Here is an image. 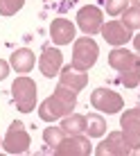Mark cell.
Here are the masks:
<instances>
[{
	"instance_id": "obj_1",
	"label": "cell",
	"mask_w": 140,
	"mask_h": 156,
	"mask_svg": "<svg viewBox=\"0 0 140 156\" xmlns=\"http://www.w3.org/2000/svg\"><path fill=\"white\" fill-rule=\"evenodd\" d=\"M75 106H77V93L59 84L54 88V93L41 102L39 118L43 122H54V120H59V118H63V115H70Z\"/></svg>"
},
{
	"instance_id": "obj_2",
	"label": "cell",
	"mask_w": 140,
	"mask_h": 156,
	"mask_svg": "<svg viewBox=\"0 0 140 156\" xmlns=\"http://www.w3.org/2000/svg\"><path fill=\"white\" fill-rule=\"evenodd\" d=\"M12 98H14L20 113L34 111V106H36V84H34V79H30L27 75L16 77V82L12 84Z\"/></svg>"
},
{
	"instance_id": "obj_3",
	"label": "cell",
	"mask_w": 140,
	"mask_h": 156,
	"mask_svg": "<svg viewBox=\"0 0 140 156\" xmlns=\"http://www.w3.org/2000/svg\"><path fill=\"white\" fill-rule=\"evenodd\" d=\"M100 57V48L90 36H82V39L75 41L72 45V63L70 66L77 68V70H88V68L95 66Z\"/></svg>"
},
{
	"instance_id": "obj_4",
	"label": "cell",
	"mask_w": 140,
	"mask_h": 156,
	"mask_svg": "<svg viewBox=\"0 0 140 156\" xmlns=\"http://www.w3.org/2000/svg\"><path fill=\"white\" fill-rule=\"evenodd\" d=\"M30 145H32V138H30L25 125L20 120L12 122V127L7 129V133L2 138V149L7 154H25L30 149Z\"/></svg>"
},
{
	"instance_id": "obj_5",
	"label": "cell",
	"mask_w": 140,
	"mask_h": 156,
	"mask_svg": "<svg viewBox=\"0 0 140 156\" xmlns=\"http://www.w3.org/2000/svg\"><path fill=\"white\" fill-rule=\"evenodd\" d=\"M120 127H122V136H124V140L131 147V154H133L136 149H140V106L127 109L122 113Z\"/></svg>"
},
{
	"instance_id": "obj_6",
	"label": "cell",
	"mask_w": 140,
	"mask_h": 156,
	"mask_svg": "<svg viewBox=\"0 0 140 156\" xmlns=\"http://www.w3.org/2000/svg\"><path fill=\"white\" fill-rule=\"evenodd\" d=\"M90 104H93V109L102 111V113H117L120 109H124L122 95L109 88H95L90 93Z\"/></svg>"
},
{
	"instance_id": "obj_7",
	"label": "cell",
	"mask_w": 140,
	"mask_h": 156,
	"mask_svg": "<svg viewBox=\"0 0 140 156\" xmlns=\"http://www.w3.org/2000/svg\"><path fill=\"white\" fill-rule=\"evenodd\" d=\"M102 20H104V14H102L100 7L95 5H84L82 9L77 12V25L82 27V32L86 36H93L102 30Z\"/></svg>"
},
{
	"instance_id": "obj_8",
	"label": "cell",
	"mask_w": 140,
	"mask_h": 156,
	"mask_svg": "<svg viewBox=\"0 0 140 156\" xmlns=\"http://www.w3.org/2000/svg\"><path fill=\"white\" fill-rule=\"evenodd\" d=\"M57 156H88L93 152V147H90V140L82 133H75V136H66L63 138L61 145H57L54 149H52Z\"/></svg>"
},
{
	"instance_id": "obj_9",
	"label": "cell",
	"mask_w": 140,
	"mask_h": 156,
	"mask_svg": "<svg viewBox=\"0 0 140 156\" xmlns=\"http://www.w3.org/2000/svg\"><path fill=\"white\" fill-rule=\"evenodd\" d=\"M95 154L97 156H129L131 154V147L127 145L122 131H111L106 136V140H102L95 147Z\"/></svg>"
},
{
	"instance_id": "obj_10",
	"label": "cell",
	"mask_w": 140,
	"mask_h": 156,
	"mask_svg": "<svg viewBox=\"0 0 140 156\" xmlns=\"http://www.w3.org/2000/svg\"><path fill=\"white\" fill-rule=\"evenodd\" d=\"M100 32H102V36L106 39V43H111V45H115V48H122L124 43H129L133 39L131 30H129L122 20H109L106 25H102Z\"/></svg>"
},
{
	"instance_id": "obj_11",
	"label": "cell",
	"mask_w": 140,
	"mask_h": 156,
	"mask_svg": "<svg viewBox=\"0 0 140 156\" xmlns=\"http://www.w3.org/2000/svg\"><path fill=\"white\" fill-rule=\"evenodd\" d=\"M61 66H63V55L59 48H45L43 55L39 59V68L45 77H54V75L61 73Z\"/></svg>"
},
{
	"instance_id": "obj_12",
	"label": "cell",
	"mask_w": 140,
	"mask_h": 156,
	"mask_svg": "<svg viewBox=\"0 0 140 156\" xmlns=\"http://www.w3.org/2000/svg\"><path fill=\"white\" fill-rule=\"evenodd\" d=\"M59 84L70 88V90H75V93H79V90H84L86 84H88V73L77 70V68H72V66H66L59 73Z\"/></svg>"
},
{
	"instance_id": "obj_13",
	"label": "cell",
	"mask_w": 140,
	"mask_h": 156,
	"mask_svg": "<svg viewBox=\"0 0 140 156\" xmlns=\"http://www.w3.org/2000/svg\"><path fill=\"white\" fill-rule=\"evenodd\" d=\"M50 36L57 45H68L75 39V25L68 18H54L50 25Z\"/></svg>"
},
{
	"instance_id": "obj_14",
	"label": "cell",
	"mask_w": 140,
	"mask_h": 156,
	"mask_svg": "<svg viewBox=\"0 0 140 156\" xmlns=\"http://www.w3.org/2000/svg\"><path fill=\"white\" fill-rule=\"evenodd\" d=\"M138 59H140V55H133V52H129L127 48H113L109 52V66L113 70L122 73V70H127V68H131Z\"/></svg>"
},
{
	"instance_id": "obj_15",
	"label": "cell",
	"mask_w": 140,
	"mask_h": 156,
	"mask_svg": "<svg viewBox=\"0 0 140 156\" xmlns=\"http://www.w3.org/2000/svg\"><path fill=\"white\" fill-rule=\"evenodd\" d=\"M9 66H12L16 73H30L32 68H34V52L27 50V48L14 50L12 59H9Z\"/></svg>"
},
{
	"instance_id": "obj_16",
	"label": "cell",
	"mask_w": 140,
	"mask_h": 156,
	"mask_svg": "<svg viewBox=\"0 0 140 156\" xmlns=\"http://www.w3.org/2000/svg\"><path fill=\"white\" fill-rule=\"evenodd\" d=\"M61 127H63V131H66L68 136H75V133H84V131H86V115H82V113L63 115Z\"/></svg>"
},
{
	"instance_id": "obj_17",
	"label": "cell",
	"mask_w": 140,
	"mask_h": 156,
	"mask_svg": "<svg viewBox=\"0 0 140 156\" xmlns=\"http://www.w3.org/2000/svg\"><path fill=\"white\" fill-rule=\"evenodd\" d=\"M86 133H88V138H102L106 133V120L97 113H88L86 115Z\"/></svg>"
},
{
	"instance_id": "obj_18",
	"label": "cell",
	"mask_w": 140,
	"mask_h": 156,
	"mask_svg": "<svg viewBox=\"0 0 140 156\" xmlns=\"http://www.w3.org/2000/svg\"><path fill=\"white\" fill-rule=\"evenodd\" d=\"M117 82H120L124 88H136L140 84V59L136 63H133L131 68H127V70L120 73V77H117Z\"/></svg>"
},
{
	"instance_id": "obj_19",
	"label": "cell",
	"mask_w": 140,
	"mask_h": 156,
	"mask_svg": "<svg viewBox=\"0 0 140 156\" xmlns=\"http://www.w3.org/2000/svg\"><path fill=\"white\" fill-rule=\"evenodd\" d=\"M66 136H68V133L63 131V127H47L45 131H43V140H45V145L50 149H54L57 145H61Z\"/></svg>"
},
{
	"instance_id": "obj_20",
	"label": "cell",
	"mask_w": 140,
	"mask_h": 156,
	"mask_svg": "<svg viewBox=\"0 0 140 156\" xmlns=\"http://www.w3.org/2000/svg\"><path fill=\"white\" fill-rule=\"evenodd\" d=\"M122 23L127 25L129 30H140V7L131 5L122 12Z\"/></svg>"
},
{
	"instance_id": "obj_21",
	"label": "cell",
	"mask_w": 140,
	"mask_h": 156,
	"mask_svg": "<svg viewBox=\"0 0 140 156\" xmlns=\"http://www.w3.org/2000/svg\"><path fill=\"white\" fill-rule=\"evenodd\" d=\"M100 2L106 7V14L109 16H120L129 7V0H100Z\"/></svg>"
},
{
	"instance_id": "obj_22",
	"label": "cell",
	"mask_w": 140,
	"mask_h": 156,
	"mask_svg": "<svg viewBox=\"0 0 140 156\" xmlns=\"http://www.w3.org/2000/svg\"><path fill=\"white\" fill-rule=\"evenodd\" d=\"M25 0H0V16H14L18 9H23Z\"/></svg>"
},
{
	"instance_id": "obj_23",
	"label": "cell",
	"mask_w": 140,
	"mask_h": 156,
	"mask_svg": "<svg viewBox=\"0 0 140 156\" xmlns=\"http://www.w3.org/2000/svg\"><path fill=\"white\" fill-rule=\"evenodd\" d=\"M7 75H9V63L0 59V82H2V79H7Z\"/></svg>"
},
{
	"instance_id": "obj_24",
	"label": "cell",
	"mask_w": 140,
	"mask_h": 156,
	"mask_svg": "<svg viewBox=\"0 0 140 156\" xmlns=\"http://www.w3.org/2000/svg\"><path fill=\"white\" fill-rule=\"evenodd\" d=\"M133 45H136V50L140 52V34H138V36H133Z\"/></svg>"
},
{
	"instance_id": "obj_25",
	"label": "cell",
	"mask_w": 140,
	"mask_h": 156,
	"mask_svg": "<svg viewBox=\"0 0 140 156\" xmlns=\"http://www.w3.org/2000/svg\"><path fill=\"white\" fill-rule=\"evenodd\" d=\"M129 2H133L136 7H140V0H129Z\"/></svg>"
},
{
	"instance_id": "obj_26",
	"label": "cell",
	"mask_w": 140,
	"mask_h": 156,
	"mask_svg": "<svg viewBox=\"0 0 140 156\" xmlns=\"http://www.w3.org/2000/svg\"><path fill=\"white\" fill-rule=\"evenodd\" d=\"M0 147H2V138H0Z\"/></svg>"
}]
</instances>
